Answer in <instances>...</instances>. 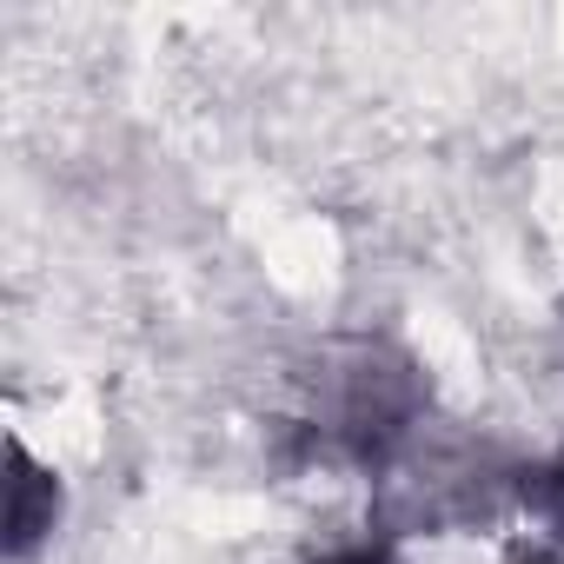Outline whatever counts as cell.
Segmentation results:
<instances>
[{
    "label": "cell",
    "instance_id": "cell-1",
    "mask_svg": "<svg viewBox=\"0 0 564 564\" xmlns=\"http://www.w3.org/2000/svg\"><path fill=\"white\" fill-rule=\"evenodd\" d=\"M107 399H100V386H87V379H47V386H21L14 399H8V452L14 458H28L34 471H47V478H80V471H94L100 465V452H107Z\"/></svg>",
    "mask_w": 564,
    "mask_h": 564
},
{
    "label": "cell",
    "instance_id": "cell-2",
    "mask_svg": "<svg viewBox=\"0 0 564 564\" xmlns=\"http://www.w3.org/2000/svg\"><path fill=\"white\" fill-rule=\"evenodd\" d=\"M259 272L286 300H326L339 286V272H346V239L319 213H286L259 239Z\"/></svg>",
    "mask_w": 564,
    "mask_h": 564
}]
</instances>
